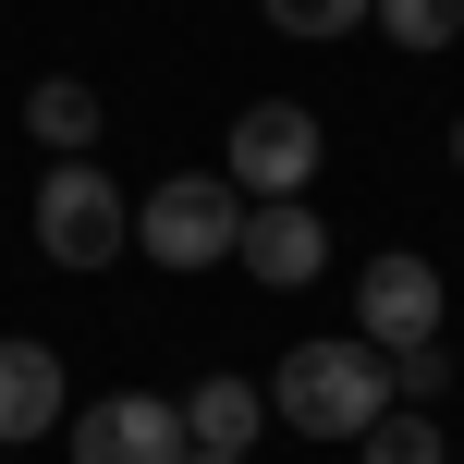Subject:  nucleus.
I'll list each match as a JSON object with an SVG mask.
<instances>
[{"mask_svg":"<svg viewBox=\"0 0 464 464\" xmlns=\"http://www.w3.org/2000/svg\"><path fill=\"white\" fill-rule=\"evenodd\" d=\"M184 464H245V452H184Z\"/></svg>","mask_w":464,"mask_h":464,"instance_id":"obj_15","label":"nucleus"},{"mask_svg":"<svg viewBox=\"0 0 464 464\" xmlns=\"http://www.w3.org/2000/svg\"><path fill=\"white\" fill-rule=\"evenodd\" d=\"M354 464H452V452H440V428H428L416 403H392V416L354 440Z\"/></svg>","mask_w":464,"mask_h":464,"instance_id":"obj_11","label":"nucleus"},{"mask_svg":"<svg viewBox=\"0 0 464 464\" xmlns=\"http://www.w3.org/2000/svg\"><path fill=\"white\" fill-rule=\"evenodd\" d=\"M245 256L256 281H281V294H305V281L330 269V232H318V208H305V196H269V208H245Z\"/></svg>","mask_w":464,"mask_h":464,"instance_id":"obj_7","label":"nucleus"},{"mask_svg":"<svg viewBox=\"0 0 464 464\" xmlns=\"http://www.w3.org/2000/svg\"><path fill=\"white\" fill-rule=\"evenodd\" d=\"M122 245H135V208H122V184L98 160L37 171V256H49V269H111Z\"/></svg>","mask_w":464,"mask_h":464,"instance_id":"obj_2","label":"nucleus"},{"mask_svg":"<svg viewBox=\"0 0 464 464\" xmlns=\"http://www.w3.org/2000/svg\"><path fill=\"white\" fill-rule=\"evenodd\" d=\"M62 416H73L62 354H49V343H24V330H0V452H13V440H49Z\"/></svg>","mask_w":464,"mask_h":464,"instance_id":"obj_8","label":"nucleus"},{"mask_svg":"<svg viewBox=\"0 0 464 464\" xmlns=\"http://www.w3.org/2000/svg\"><path fill=\"white\" fill-rule=\"evenodd\" d=\"M354 343H379V354H416V343H440V269L428 256H367V281H354Z\"/></svg>","mask_w":464,"mask_h":464,"instance_id":"obj_5","label":"nucleus"},{"mask_svg":"<svg viewBox=\"0 0 464 464\" xmlns=\"http://www.w3.org/2000/svg\"><path fill=\"white\" fill-rule=\"evenodd\" d=\"M135 245L160 256V269H220V256L245 245V196H232V171H171V184L135 208Z\"/></svg>","mask_w":464,"mask_h":464,"instance_id":"obj_3","label":"nucleus"},{"mask_svg":"<svg viewBox=\"0 0 464 464\" xmlns=\"http://www.w3.org/2000/svg\"><path fill=\"white\" fill-rule=\"evenodd\" d=\"M73 464H184V403L160 392H111L73 416Z\"/></svg>","mask_w":464,"mask_h":464,"instance_id":"obj_6","label":"nucleus"},{"mask_svg":"<svg viewBox=\"0 0 464 464\" xmlns=\"http://www.w3.org/2000/svg\"><path fill=\"white\" fill-rule=\"evenodd\" d=\"M452 171H464V122H452Z\"/></svg>","mask_w":464,"mask_h":464,"instance_id":"obj_16","label":"nucleus"},{"mask_svg":"<svg viewBox=\"0 0 464 464\" xmlns=\"http://www.w3.org/2000/svg\"><path fill=\"white\" fill-rule=\"evenodd\" d=\"M318 111H305V98H256L245 122H232V147H220V171H232V196H245V208H269V196H305L318 184Z\"/></svg>","mask_w":464,"mask_h":464,"instance_id":"obj_4","label":"nucleus"},{"mask_svg":"<svg viewBox=\"0 0 464 464\" xmlns=\"http://www.w3.org/2000/svg\"><path fill=\"white\" fill-rule=\"evenodd\" d=\"M256 392H269V416L294 428V440H367V428L392 416V354L354 343V330H330V343H294L281 379H256Z\"/></svg>","mask_w":464,"mask_h":464,"instance_id":"obj_1","label":"nucleus"},{"mask_svg":"<svg viewBox=\"0 0 464 464\" xmlns=\"http://www.w3.org/2000/svg\"><path fill=\"white\" fill-rule=\"evenodd\" d=\"M367 13H379V0H269V24H281V37H354Z\"/></svg>","mask_w":464,"mask_h":464,"instance_id":"obj_13","label":"nucleus"},{"mask_svg":"<svg viewBox=\"0 0 464 464\" xmlns=\"http://www.w3.org/2000/svg\"><path fill=\"white\" fill-rule=\"evenodd\" d=\"M367 24H392V49H452L464 37V0H379Z\"/></svg>","mask_w":464,"mask_h":464,"instance_id":"obj_12","label":"nucleus"},{"mask_svg":"<svg viewBox=\"0 0 464 464\" xmlns=\"http://www.w3.org/2000/svg\"><path fill=\"white\" fill-rule=\"evenodd\" d=\"M256 428H269L256 379H196L184 392V452H256Z\"/></svg>","mask_w":464,"mask_h":464,"instance_id":"obj_9","label":"nucleus"},{"mask_svg":"<svg viewBox=\"0 0 464 464\" xmlns=\"http://www.w3.org/2000/svg\"><path fill=\"white\" fill-rule=\"evenodd\" d=\"M392 392H403V403H416V416H428V403L452 392V354H440V343H416V354H392Z\"/></svg>","mask_w":464,"mask_h":464,"instance_id":"obj_14","label":"nucleus"},{"mask_svg":"<svg viewBox=\"0 0 464 464\" xmlns=\"http://www.w3.org/2000/svg\"><path fill=\"white\" fill-rule=\"evenodd\" d=\"M24 135H37L49 160H98V86L86 73H49V86L24 98Z\"/></svg>","mask_w":464,"mask_h":464,"instance_id":"obj_10","label":"nucleus"}]
</instances>
